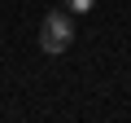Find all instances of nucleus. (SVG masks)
Masks as SVG:
<instances>
[{
    "label": "nucleus",
    "instance_id": "f03ea898",
    "mask_svg": "<svg viewBox=\"0 0 131 123\" xmlns=\"http://www.w3.org/2000/svg\"><path fill=\"white\" fill-rule=\"evenodd\" d=\"M92 5H96V0H61V9H70L74 18H83V13H92Z\"/></svg>",
    "mask_w": 131,
    "mask_h": 123
},
{
    "label": "nucleus",
    "instance_id": "f257e3e1",
    "mask_svg": "<svg viewBox=\"0 0 131 123\" xmlns=\"http://www.w3.org/2000/svg\"><path fill=\"white\" fill-rule=\"evenodd\" d=\"M74 31H79V18H74L70 9H52V13L44 18V27H39V48H44L48 57L70 53V44H74Z\"/></svg>",
    "mask_w": 131,
    "mask_h": 123
}]
</instances>
